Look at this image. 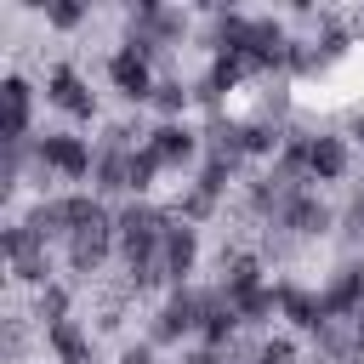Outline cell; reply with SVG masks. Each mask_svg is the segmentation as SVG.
<instances>
[{
  "instance_id": "10",
  "label": "cell",
  "mask_w": 364,
  "mask_h": 364,
  "mask_svg": "<svg viewBox=\"0 0 364 364\" xmlns=\"http://www.w3.org/2000/svg\"><path fill=\"white\" fill-rule=\"evenodd\" d=\"M273 296H279V318H284L290 330L318 336V330L330 324V318H324V301H318V290H313V284H301V279L279 273V279H273Z\"/></svg>"
},
{
  "instance_id": "21",
  "label": "cell",
  "mask_w": 364,
  "mask_h": 364,
  "mask_svg": "<svg viewBox=\"0 0 364 364\" xmlns=\"http://www.w3.org/2000/svg\"><path fill=\"white\" fill-rule=\"evenodd\" d=\"M233 307H239L245 330H267V324L279 318V296H273V279H267V284H256V290H245V296H233Z\"/></svg>"
},
{
  "instance_id": "14",
  "label": "cell",
  "mask_w": 364,
  "mask_h": 364,
  "mask_svg": "<svg viewBox=\"0 0 364 364\" xmlns=\"http://www.w3.org/2000/svg\"><path fill=\"white\" fill-rule=\"evenodd\" d=\"M40 341L51 353V364H91L97 358V330L85 318H63V324L40 330Z\"/></svg>"
},
{
  "instance_id": "15",
  "label": "cell",
  "mask_w": 364,
  "mask_h": 364,
  "mask_svg": "<svg viewBox=\"0 0 364 364\" xmlns=\"http://www.w3.org/2000/svg\"><path fill=\"white\" fill-rule=\"evenodd\" d=\"M279 148H284V125H273V119H262V114H245L239 119V159L245 165H273L279 159Z\"/></svg>"
},
{
  "instance_id": "4",
  "label": "cell",
  "mask_w": 364,
  "mask_h": 364,
  "mask_svg": "<svg viewBox=\"0 0 364 364\" xmlns=\"http://www.w3.org/2000/svg\"><path fill=\"white\" fill-rule=\"evenodd\" d=\"M341 228V205H330L318 188H301V193H290V205L279 210V222H273V233H284V239H330Z\"/></svg>"
},
{
  "instance_id": "6",
  "label": "cell",
  "mask_w": 364,
  "mask_h": 364,
  "mask_svg": "<svg viewBox=\"0 0 364 364\" xmlns=\"http://www.w3.org/2000/svg\"><path fill=\"white\" fill-rule=\"evenodd\" d=\"M148 154L159 159V171H199V159H205V136H199V125H188V119H171V125L154 119V131H148Z\"/></svg>"
},
{
  "instance_id": "24",
  "label": "cell",
  "mask_w": 364,
  "mask_h": 364,
  "mask_svg": "<svg viewBox=\"0 0 364 364\" xmlns=\"http://www.w3.org/2000/svg\"><path fill=\"white\" fill-rule=\"evenodd\" d=\"M347 245H364V182L347 193V205H341V228H336Z\"/></svg>"
},
{
  "instance_id": "12",
  "label": "cell",
  "mask_w": 364,
  "mask_h": 364,
  "mask_svg": "<svg viewBox=\"0 0 364 364\" xmlns=\"http://www.w3.org/2000/svg\"><path fill=\"white\" fill-rule=\"evenodd\" d=\"M199 256H205V239H199V228H188V222H171V233H165V245H159L165 284H171V290L193 284V273H199Z\"/></svg>"
},
{
  "instance_id": "20",
  "label": "cell",
  "mask_w": 364,
  "mask_h": 364,
  "mask_svg": "<svg viewBox=\"0 0 364 364\" xmlns=\"http://www.w3.org/2000/svg\"><path fill=\"white\" fill-rule=\"evenodd\" d=\"M63 318H74V284H68V279H51L46 290H34V324L51 330V324H63Z\"/></svg>"
},
{
  "instance_id": "13",
  "label": "cell",
  "mask_w": 364,
  "mask_h": 364,
  "mask_svg": "<svg viewBox=\"0 0 364 364\" xmlns=\"http://www.w3.org/2000/svg\"><path fill=\"white\" fill-rule=\"evenodd\" d=\"M256 284H267V256L250 250V245H222V256H216V290L233 301V296H245Z\"/></svg>"
},
{
  "instance_id": "2",
  "label": "cell",
  "mask_w": 364,
  "mask_h": 364,
  "mask_svg": "<svg viewBox=\"0 0 364 364\" xmlns=\"http://www.w3.org/2000/svg\"><path fill=\"white\" fill-rule=\"evenodd\" d=\"M199 324H205V284H182V290L159 296V307L148 313V336L142 341H154V347H193Z\"/></svg>"
},
{
  "instance_id": "17",
  "label": "cell",
  "mask_w": 364,
  "mask_h": 364,
  "mask_svg": "<svg viewBox=\"0 0 364 364\" xmlns=\"http://www.w3.org/2000/svg\"><path fill=\"white\" fill-rule=\"evenodd\" d=\"M131 154L136 148H97V171H91L97 199H131Z\"/></svg>"
},
{
  "instance_id": "5",
  "label": "cell",
  "mask_w": 364,
  "mask_h": 364,
  "mask_svg": "<svg viewBox=\"0 0 364 364\" xmlns=\"http://www.w3.org/2000/svg\"><path fill=\"white\" fill-rule=\"evenodd\" d=\"M46 102H51L57 114H68L74 125H91V119H97V91H91V80H85L74 63H51V68H46Z\"/></svg>"
},
{
  "instance_id": "3",
  "label": "cell",
  "mask_w": 364,
  "mask_h": 364,
  "mask_svg": "<svg viewBox=\"0 0 364 364\" xmlns=\"http://www.w3.org/2000/svg\"><path fill=\"white\" fill-rule=\"evenodd\" d=\"M0 250H6V267H11V279L17 284H28V290H46L51 279H57V262H51V245L23 222V216H11L6 228H0Z\"/></svg>"
},
{
  "instance_id": "25",
  "label": "cell",
  "mask_w": 364,
  "mask_h": 364,
  "mask_svg": "<svg viewBox=\"0 0 364 364\" xmlns=\"http://www.w3.org/2000/svg\"><path fill=\"white\" fill-rule=\"evenodd\" d=\"M114 364H159V347H154V341H125Z\"/></svg>"
},
{
  "instance_id": "16",
  "label": "cell",
  "mask_w": 364,
  "mask_h": 364,
  "mask_svg": "<svg viewBox=\"0 0 364 364\" xmlns=\"http://www.w3.org/2000/svg\"><path fill=\"white\" fill-rule=\"evenodd\" d=\"M239 336H245L239 307H233L216 284H205V324H199V341H205V347H233Z\"/></svg>"
},
{
  "instance_id": "18",
  "label": "cell",
  "mask_w": 364,
  "mask_h": 364,
  "mask_svg": "<svg viewBox=\"0 0 364 364\" xmlns=\"http://www.w3.org/2000/svg\"><path fill=\"white\" fill-rule=\"evenodd\" d=\"M148 108L159 114V125H171V119H182V114L193 108V85H188L182 74H159V85H154Z\"/></svg>"
},
{
  "instance_id": "23",
  "label": "cell",
  "mask_w": 364,
  "mask_h": 364,
  "mask_svg": "<svg viewBox=\"0 0 364 364\" xmlns=\"http://www.w3.org/2000/svg\"><path fill=\"white\" fill-rule=\"evenodd\" d=\"M250 364H301V347H296V336H262Z\"/></svg>"
},
{
  "instance_id": "19",
  "label": "cell",
  "mask_w": 364,
  "mask_h": 364,
  "mask_svg": "<svg viewBox=\"0 0 364 364\" xmlns=\"http://www.w3.org/2000/svg\"><path fill=\"white\" fill-rule=\"evenodd\" d=\"M171 210H176V222H188V228H205V222L222 210V193H210V188H199V182H182V193L171 199Z\"/></svg>"
},
{
  "instance_id": "8",
  "label": "cell",
  "mask_w": 364,
  "mask_h": 364,
  "mask_svg": "<svg viewBox=\"0 0 364 364\" xmlns=\"http://www.w3.org/2000/svg\"><path fill=\"white\" fill-rule=\"evenodd\" d=\"M119 256V239H114V222H97V228H80L68 245H63V262H68V273L80 279V284H91L108 262Z\"/></svg>"
},
{
  "instance_id": "26",
  "label": "cell",
  "mask_w": 364,
  "mask_h": 364,
  "mask_svg": "<svg viewBox=\"0 0 364 364\" xmlns=\"http://www.w3.org/2000/svg\"><path fill=\"white\" fill-rule=\"evenodd\" d=\"M347 142H353V148H364V108L347 119Z\"/></svg>"
},
{
  "instance_id": "1",
  "label": "cell",
  "mask_w": 364,
  "mask_h": 364,
  "mask_svg": "<svg viewBox=\"0 0 364 364\" xmlns=\"http://www.w3.org/2000/svg\"><path fill=\"white\" fill-rule=\"evenodd\" d=\"M97 171V148L80 131H40L34 136V188L46 199V182H91Z\"/></svg>"
},
{
  "instance_id": "22",
  "label": "cell",
  "mask_w": 364,
  "mask_h": 364,
  "mask_svg": "<svg viewBox=\"0 0 364 364\" xmlns=\"http://www.w3.org/2000/svg\"><path fill=\"white\" fill-rule=\"evenodd\" d=\"M40 17H46V28L74 34V28H85V23H91V6H85V0H46V6H40Z\"/></svg>"
},
{
  "instance_id": "9",
  "label": "cell",
  "mask_w": 364,
  "mask_h": 364,
  "mask_svg": "<svg viewBox=\"0 0 364 364\" xmlns=\"http://www.w3.org/2000/svg\"><path fill=\"white\" fill-rule=\"evenodd\" d=\"M34 80L28 74H6L0 80V142H34Z\"/></svg>"
},
{
  "instance_id": "11",
  "label": "cell",
  "mask_w": 364,
  "mask_h": 364,
  "mask_svg": "<svg viewBox=\"0 0 364 364\" xmlns=\"http://www.w3.org/2000/svg\"><path fill=\"white\" fill-rule=\"evenodd\" d=\"M347 176H353V142H347V131H313L307 182L313 188H330V182H347Z\"/></svg>"
},
{
  "instance_id": "7",
  "label": "cell",
  "mask_w": 364,
  "mask_h": 364,
  "mask_svg": "<svg viewBox=\"0 0 364 364\" xmlns=\"http://www.w3.org/2000/svg\"><path fill=\"white\" fill-rule=\"evenodd\" d=\"M102 74H108V85L119 91V102H125V108H148V97H154V85H159V68H154L148 57H136V51H125V46H114V51H108V63H102Z\"/></svg>"
}]
</instances>
